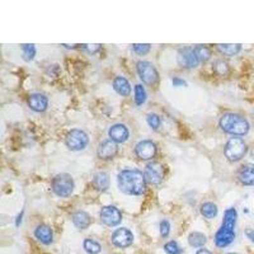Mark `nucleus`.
Returning a JSON list of instances; mask_svg holds the SVG:
<instances>
[{"label":"nucleus","instance_id":"f257e3e1","mask_svg":"<svg viewBox=\"0 0 254 254\" xmlns=\"http://www.w3.org/2000/svg\"><path fill=\"white\" fill-rule=\"evenodd\" d=\"M120 190L126 194L140 196L146 190V178L137 169H124L117 177Z\"/></svg>","mask_w":254,"mask_h":254},{"label":"nucleus","instance_id":"f03ea898","mask_svg":"<svg viewBox=\"0 0 254 254\" xmlns=\"http://www.w3.org/2000/svg\"><path fill=\"white\" fill-rule=\"evenodd\" d=\"M238 212L235 207H230L225 211L221 228L215 234V244L219 248H225L230 246L235 239V225H237Z\"/></svg>","mask_w":254,"mask_h":254},{"label":"nucleus","instance_id":"7ed1b4c3","mask_svg":"<svg viewBox=\"0 0 254 254\" xmlns=\"http://www.w3.org/2000/svg\"><path fill=\"white\" fill-rule=\"evenodd\" d=\"M220 127L226 133L234 136H244L249 131L248 120L237 113H225L220 119Z\"/></svg>","mask_w":254,"mask_h":254},{"label":"nucleus","instance_id":"20e7f679","mask_svg":"<svg viewBox=\"0 0 254 254\" xmlns=\"http://www.w3.org/2000/svg\"><path fill=\"white\" fill-rule=\"evenodd\" d=\"M248 151V146L244 142V140L240 137H231L225 145V156L228 158L229 162H239L246 156Z\"/></svg>","mask_w":254,"mask_h":254},{"label":"nucleus","instance_id":"39448f33","mask_svg":"<svg viewBox=\"0 0 254 254\" xmlns=\"http://www.w3.org/2000/svg\"><path fill=\"white\" fill-rule=\"evenodd\" d=\"M74 187V179L67 173H60L52 179V190L59 197H69L72 193Z\"/></svg>","mask_w":254,"mask_h":254},{"label":"nucleus","instance_id":"423d86ee","mask_svg":"<svg viewBox=\"0 0 254 254\" xmlns=\"http://www.w3.org/2000/svg\"><path fill=\"white\" fill-rule=\"evenodd\" d=\"M89 142V137H88L87 132L79 128H74V130L69 131L65 137V144L72 151H80L85 149Z\"/></svg>","mask_w":254,"mask_h":254},{"label":"nucleus","instance_id":"0eeeda50","mask_svg":"<svg viewBox=\"0 0 254 254\" xmlns=\"http://www.w3.org/2000/svg\"><path fill=\"white\" fill-rule=\"evenodd\" d=\"M136 67H137V74H139L140 79L145 84L153 85V84L158 81V70H156V67L151 63H149V61H139Z\"/></svg>","mask_w":254,"mask_h":254},{"label":"nucleus","instance_id":"6e6552de","mask_svg":"<svg viewBox=\"0 0 254 254\" xmlns=\"http://www.w3.org/2000/svg\"><path fill=\"white\" fill-rule=\"evenodd\" d=\"M99 217H101V221L103 222L104 225L110 226V228L117 226L122 221L121 211L112 205L102 207L101 212H99Z\"/></svg>","mask_w":254,"mask_h":254},{"label":"nucleus","instance_id":"1a4fd4ad","mask_svg":"<svg viewBox=\"0 0 254 254\" xmlns=\"http://www.w3.org/2000/svg\"><path fill=\"white\" fill-rule=\"evenodd\" d=\"M144 174L146 182L150 185H160L164 179V167L159 162L147 163Z\"/></svg>","mask_w":254,"mask_h":254},{"label":"nucleus","instance_id":"9d476101","mask_svg":"<svg viewBox=\"0 0 254 254\" xmlns=\"http://www.w3.org/2000/svg\"><path fill=\"white\" fill-rule=\"evenodd\" d=\"M156 151H158L156 144L151 140H142V141L137 142L135 146L136 156L141 160H150V159L155 158Z\"/></svg>","mask_w":254,"mask_h":254},{"label":"nucleus","instance_id":"9b49d317","mask_svg":"<svg viewBox=\"0 0 254 254\" xmlns=\"http://www.w3.org/2000/svg\"><path fill=\"white\" fill-rule=\"evenodd\" d=\"M178 63L186 69L196 67L199 64V59L196 54V50L192 47H183L178 51Z\"/></svg>","mask_w":254,"mask_h":254},{"label":"nucleus","instance_id":"f8f14e48","mask_svg":"<svg viewBox=\"0 0 254 254\" xmlns=\"http://www.w3.org/2000/svg\"><path fill=\"white\" fill-rule=\"evenodd\" d=\"M112 244L117 248H127V247H130L131 244L133 243V234L131 233L128 229L126 228H120V229H116L113 231L112 238Z\"/></svg>","mask_w":254,"mask_h":254},{"label":"nucleus","instance_id":"ddd939ff","mask_svg":"<svg viewBox=\"0 0 254 254\" xmlns=\"http://www.w3.org/2000/svg\"><path fill=\"white\" fill-rule=\"evenodd\" d=\"M98 156L102 160H111L119 153V144H116L112 140H106L101 142L98 146Z\"/></svg>","mask_w":254,"mask_h":254},{"label":"nucleus","instance_id":"4468645a","mask_svg":"<svg viewBox=\"0 0 254 254\" xmlns=\"http://www.w3.org/2000/svg\"><path fill=\"white\" fill-rule=\"evenodd\" d=\"M110 139L115 141L116 144H121V142L127 141L128 136H130V131L124 124H116L111 126L110 131H108Z\"/></svg>","mask_w":254,"mask_h":254},{"label":"nucleus","instance_id":"2eb2a0df","mask_svg":"<svg viewBox=\"0 0 254 254\" xmlns=\"http://www.w3.org/2000/svg\"><path fill=\"white\" fill-rule=\"evenodd\" d=\"M28 106L35 112H45L49 106V99L45 94L41 93H32L28 97Z\"/></svg>","mask_w":254,"mask_h":254},{"label":"nucleus","instance_id":"dca6fc26","mask_svg":"<svg viewBox=\"0 0 254 254\" xmlns=\"http://www.w3.org/2000/svg\"><path fill=\"white\" fill-rule=\"evenodd\" d=\"M238 179L244 186H254V164H246L239 168Z\"/></svg>","mask_w":254,"mask_h":254},{"label":"nucleus","instance_id":"f3484780","mask_svg":"<svg viewBox=\"0 0 254 254\" xmlns=\"http://www.w3.org/2000/svg\"><path fill=\"white\" fill-rule=\"evenodd\" d=\"M35 237L37 238L38 242H41L45 246H50L54 242V233L52 229L49 225L45 224H40L35 230Z\"/></svg>","mask_w":254,"mask_h":254},{"label":"nucleus","instance_id":"a211bd4d","mask_svg":"<svg viewBox=\"0 0 254 254\" xmlns=\"http://www.w3.org/2000/svg\"><path fill=\"white\" fill-rule=\"evenodd\" d=\"M72 224L79 229V230H85L92 224V217L85 211H76L72 215Z\"/></svg>","mask_w":254,"mask_h":254},{"label":"nucleus","instance_id":"6ab92c4d","mask_svg":"<svg viewBox=\"0 0 254 254\" xmlns=\"http://www.w3.org/2000/svg\"><path fill=\"white\" fill-rule=\"evenodd\" d=\"M113 89L122 97H128L131 94V85L124 76H116L113 80Z\"/></svg>","mask_w":254,"mask_h":254},{"label":"nucleus","instance_id":"aec40b11","mask_svg":"<svg viewBox=\"0 0 254 254\" xmlns=\"http://www.w3.org/2000/svg\"><path fill=\"white\" fill-rule=\"evenodd\" d=\"M93 185L101 192H104L110 188V176L106 172H98L93 177Z\"/></svg>","mask_w":254,"mask_h":254},{"label":"nucleus","instance_id":"412c9836","mask_svg":"<svg viewBox=\"0 0 254 254\" xmlns=\"http://www.w3.org/2000/svg\"><path fill=\"white\" fill-rule=\"evenodd\" d=\"M207 242V238H206L205 234L199 233V231H193L190 233V237H188V243H190V247L193 248H202L203 246Z\"/></svg>","mask_w":254,"mask_h":254},{"label":"nucleus","instance_id":"4be33fe9","mask_svg":"<svg viewBox=\"0 0 254 254\" xmlns=\"http://www.w3.org/2000/svg\"><path fill=\"white\" fill-rule=\"evenodd\" d=\"M217 50L221 52L222 55L234 56L240 52V50H242V45L240 44H219L217 45Z\"/></svg>","mask_w":254,"mask_h":254},{"label":"nucleus","instance_id":"5701e85b","mask_svg":"<svg viewBox=\"0 0 254 254\" xmlns=\"http://www.w3.org/2000/svg\"><path fill=\"white\" fill-rule=\"evenodd\" d=\"M217 212H219V208L214 202H205L201 205V214L206 219H214L217 216Z\"/></svg>","mask_w":254,"mask_h":254},{"label":"nucleus","instance_id":"b1692460","mask_svg":"<svg viewBox=\"0 0 254 254\" xmlns=\"http://www.w3.org/2000/svg\"><path fill=\"white\" fill-rule=\"evenodd\" d=\"M83 247H84V251L87 252L88 254H98L99 252L102 251V247L98 242H95L94 239H88L84 240L83 243Z\"/></svg>","mask_w":254,"mask_h":254},{"label":"nucleus","instance_id":"393cba45","mask_svg":"<svg viewBox=\"0 0 254 254\" xmlns=\"http://www.w3.org/2000/svg\"><path fill=\"white\" fill-rule=\"evenodd\" d=\"M135 102L137 106H141L146 102V90L142 87L141 84H136L135 85Z\"/></svg>","mask_w":254,"mask_h":254},{"label":"nucleus","instance_id":"a878e982","mask_svg":"<svg viewBox=\"0 0 254 254\" xmlns=\"http://www.w3.org/2000/svg\"><path fill=\"white\" fill-rule=\"evenodd\" d=\"M194 50H196V54H197V56H198L199 61L205 63V61L210 60L211 50L208 49L207 46H205V45H198V46L194 47Z\"/></svg>","mask_w":254,"mask_h":254},{"label":"nucleus","instance_id":"bb28decb","mask_svg":"<svg viewBox=\"0 0 254 254\" xmlns=\"http://www.w3.org/2000/svg\"><path fill=\"white\" fill-rule=\"evenodd\" d=\"M164 251L167 254H182L183 249L179 247L176 240H171L164 244Z\"/></svg>","mask_w":254,"mask_h":254},{"label":"nucleus","instance_id":"cd10ccee","mask_svg":"<svg viewBox=\"0 0 254 254\" xmlns=\"http://www.w3.org/2000/svg\"><path fill=\"white\" fill-rule=\"evenodd\" d=\"M214 71L216 72L217 75L219 76H226L229 74V65L225 63V61L222 60H219L215 63L214 65Z\"/></svg>","mask_w":254,"mask_h":254},{"label":"nucleus","instance_id":"c85d7f7f","mask_svg":"<svg viewBox=\"0 0 254 254\" xmlns=\"http://www.w3.org/2000/svg\"><path fill=\"white\" fill-rule=\"evenodd\" d=\"M22 51H23L24 60L31 61L36 56V46L35 45H22Z\"/></svg>","mask_w":254,"mask_h":254},{"label":"nucleus","instance_id":"c756f323","mask_svg":"<svg viewBox=\"0 0 254 254\" xmlns=\"http://www.w3.org/2000/svg\"><path fill=\"white\" fill-rule=\"evenodd\" d=\"M147 124H149V126H150L153 130H158L159 127H160V125H162V120H160V117H159L158 115H155V113H150V115H147Z\"/></svg>","mask_w":254,"mask_h":254},{"label":"nucleus","instance_id":"7c9ffc66","mask_svg":"<svg viewBox=\"0 0 254 254\" xmlns=\"http://www.w3.org/2000/svg\"><path fill=\"white\" fill-rule=\"evenodd\" d=\"M151 46L149 44H135L132 45L133 52H136L137 55H146L147 52L150 51Z\"/></svg>","mask_w":254,"mask_h":254},{"label":"nucleus","instance_id":"2f4dec72","mask_svg":"<svg viewBox=\"0 0 254 254\" xmlns=\"http://www.w3.org/2000/svg\"><path fill=\"white\" fill-rule=\"evenodd\" d=\"M169 233H171V222L168 221V220H163L160 222V235L163 238H167Z\"/></svg>","mask_w":254,"mask_h":254},{"label":"nucleus","instance_id":"473e14b6","mask_svg":"<svg viewBox=\"0 0 254 254\" xmlns=\"http://www.w3.org/2000/svg\"><path fill=\"white\" fill-rule=\"evenodd\" d=\"M81 49L84 51H87L88 54H95V52H98L99 50L102 49L101 44H94V45H80Z\"/></svg>","mask_w":254,"mask_h":254},{"label":"nucleus","instance_id":"72a5a7b5","mask_svg":"<svg viewBox=\"0 0 254 254\" xmlns=\"http://www.w3.org/2000/svg\"><path fill=\"white\" fill-rule=\"evenodd\" d=\"M172 83H173V85L174 87H183V85H187V83H186L185 80H183V79H179V78H173L172 79Z\"/></svg>","mask_w":254,"mask_h":254},{"label":"nucleus","instance_id":"f704fd0d","mask_svg":"<svg viewBox=\"0 0 254 254\" xmlns=\"http://www.w3.org/2000/svg\"><path fill=\"white\" fill-rule=\"evenodd\" d=\"M246 235H247V238H248V239L251 240V242L254 244V230H253V229H251V228L247 229Z\"/></svg>","mask_w":254,"mask_h":254},{"label":"nucleus","instance_id":"c9c22d12","mask_svg":"<svg viewBox=\"0 0 254 254\" xmlns=\"http://www.w3.org/2000/svg\"><path fill=\"white\" fill-rule=\"evenodd\" d=\"M196 254H212V253H211V252L208 251V249H199V251L197 252Z\"/></svg>","mask_w":254,"mask_h":254},{"label":"nucleus","instance_id":"e433bc0d","mask_svg":"<svg viewBox=\"0 0 254 254\" xmlns=\"http://www.w3.org/2000/svg\"><path fill=\"white\" fill-rule=\"evenodd\" d=\"M22 216H23V212H20V215H18L17 222H15V224H17V226H19V224L22 222Z\"/></svg>","mask_w":254,"mask_h":254},{"label":"nucleus","instance_id":"4c0bfd02","mask_svg":"<svg viewBox=\"0 0 254 254\" xmlns=\"http://www.w3.org/2000/svg\"><path fill=\"white\" fill-rule=\"evenodd\" d=\"M252 155H253V159H254V150H253V153H252Z\"/></svg>","mask_w":254,"mask_h":254},{"label":"nucleus","instance_id":"58836bf2","mask_svg":"<svg viewBox=\"0 0 254 254\" xmlns=\"http://www.w3.org/2000/svg\"><path fill=\"white\" fill-rule=\"evenodd\" d=\"M228 254H239V253H228Z\"/></svg>","mask_w":254,"mask_h":254}]
</instances>
